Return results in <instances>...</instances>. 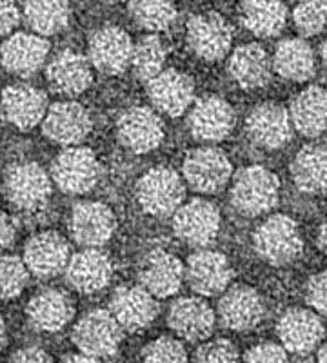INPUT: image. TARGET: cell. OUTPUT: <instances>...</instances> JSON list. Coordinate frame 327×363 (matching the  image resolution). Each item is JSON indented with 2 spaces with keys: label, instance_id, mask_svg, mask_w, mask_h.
Segmentation results:
<instances>
[{
  "label": "cell",
  "instance_id": "1",
  "mask_svg": "<svg viewBox=\"0 0 327 363\" xmlns=\"http://www.w3.org/2000/svg\"><path fill=\"white\" fill-rule=\"evenodd\" d=\"M280 180L264 165H249L236 173L231 186V203L240 215L258 216L275 209Z\"/></svg>",
  "mask_w": 327,
  "mask_h": 363
},
{
  "label": "cell",
  "instance_id": "2",
  "mask_svg": "<svg viewBox=\"0 0 327 363\" xmlns=\"http://www.w3.org/2000/svg\"><path fill=\"white\" fill-rule=\"evenodd\" d=\"M51 178L35 162H17L4 174V194L8 202L22 213H37L48 206Z\"/></svg>",
  "mask_w": 327,
  "mask_h": 363
},
{
  "label": "cell",
  "instance_id": "3",
  "mask_svg": "<svg viewBox=\"0 0 327 363\" xmlns=\"http://www.w3.org/2000/svg\"><path fill=\"white\" fill-rule=\"evenodd\" d=\"M253 244L262 260L273 265L291 264L304 247L299 223L287 215H273L260 223Z\"/></svg>",
  "mask_w": 327,
  "mask_h": 363
},
{
  "label": "cell",
  "instance_id": "4",
  "mask_svg": "<svg viewBox=\"0 0 327 363\" xmlns=\"http://www.w3.org/2000/svg\"><path fill=\"white\" fill-rule=\"evenodd\" d=\"M137 200L151 216L174 215L184 200L182 178L166 165L151 167L138 178Z\"/></svg>",
  "mask_w": 327,
  "mask_h": 363
},
{
  "label": "cell",
  "instance_id": "5",
  "mask_svg": "<svg viewBox=\"0 0 327 363\" xmlns=\"http://www.w3.org/2000/svg\"><path fill=\"white\" fill-rule=\"evenodd\" d=\"M71 338L79 347L80 354L102 359L109 358L118 351L122 329L109 311L93 309L77 322Z\"/></svg>",
  "mask_w": 327,
  "mask_h": 363
},
{
  "label": "cell",
  "instance_id": "6",
  "mask_svg": "<svg viewBox=\"0 0 327 363\" xmlns=\"http://www.w3.org/2000/svg\"><path fill=\"white\" fill-rule=\"evenodd\" d=\"M51 178L67 194L89 193L100 178V164L89 147H67L51 164Z\"/></svg>",
  "mask_w": 327,
  "mask_h": 363
},
{
  "label": "cell",
  "instance_id": "7",
  "mask_svg": "<svg viewBox=\"0 0 327 363\" xmlns=\"http://www.w3.org/2000/svg\"><path fill=\"white\" fill-rule=\"evenodd\" d=\"M182 173L191 189L213 194L228 186L233 173L231 160L218 147L193 149L184 158Z\"/></svg>",
  "mask_w": 327,
  "mask_h": 363
},
{
  "label": "cell",
  "instance_id": "8",
  "mask_svg": "<svg viewBox=\"0 0 327 363\" xmlns=\"http://www.w3.org/2000/svg\"><path fill=\"white\" fill-rule=\"evenodd\" d=\"M173 231L193 247L202 249L211 245L220 231L218 207L204 199L184 203L173 215Z\"/></svg>",
  "mask_w": 327,
  "mask_h": 363
},
{
  "label": "cell",
  "instance_id": "9",
  "mask_svg": "<svg viewBox=\"0 0 327 363\" xmlns=\"http://www.w3.org/2000/svg\"><path fill=\"white\" fill-rule=\"evenodd\" d=\"M48 109L46 93L28 84L8 86L0 96V115L21 131H29L44 122Z\"/></svg>",
  "mask_w": 327,
  "mask_h": 363
},
{
  "label": "cell",
  "instance_id": "10",
  "mask_svg": "<svg viewBox=\"0 0 327 363\" xmlns=\"http://www.w3.org/2000/svg\"><path fill=\"white\" fill-rule=\"evenodd\" d=\"M186 280L200 296H216L229 289L233 269L222 252L200 249L187 258Z\"/></svg>",
  "mask_w": 327,
  "mask_h": 363
},
{
  "label": "cell",
  "instance_id": "11",
  "mask_svg": "<svg viewBox=\"0 0 327 363\" xmlns=\"http://www.w3.org/2000/svg\"><path fill=\"white\" fill-rule=\"evenodd\" d=\"M233 29L218 13H204L187 22V44L204 60H220L229 53Z\"/></svg>",
  "mask_w": 327,
  "mask_h": 363
},
{
  "label": "cell",
  "instance_id": "12",
  "mask_svg": "<svg viewBox=\"0 0 327 363\" xmlns=\"http://www.w3.org/2000/svg\"><path fill=\"white\" fill-rule=\"evenodd\" d=\"M118 142L135 155L150 153L164 138L162 118L150 108H129L116 122Z\"/></svg>",
  "mask_w": 327,
  "mask_h": 363
},
{
  "label": "cell",
  "instance_id": "13",
  "mask_svg": "<svg viewBox=\"0 0 327 363\" xmlns=\"http://www.w3.org/2000/svg\"><path fill=\"white\" fill-rule=\"evenodd\" d=\"M113 211L102 202H79L70 215V233L79 245L99 249L115 233Z\"/></svg>",
  "mask_w": 327,
  "mask_h": 363
},
{
  "label": "cell",
  "instance_id": "14",
  "mask_svg": "<svg viewBox=\"0 0 327 363\" xmlns=\"http://www.w3.org/2000/svg\"><path fill=\"white\" fill-rule=\"evenodd\" d=\"M24 264L37 278H53L66 272L70 264V245L62 235L44 231L31 236L24 245Z\"/></svg>",
  "mask_w": 327,
  "mask_h": 363
},
{
  "label": "cell",
  "instance_id": "15",
  "mask_svg": "<svg viewBox=\"0 0 327 363\" xmlns=\"http://www.w3.org/2000/svg\"><path fill=\"white\" fill-rule=\"evenodd\" d=\"M109 313L122 330L137 333L145 329L158 314V303L142 285H122L113 293Z\"/></svg>",
  "mask_w": 327,
  "mask_h": 363
},
{
  "label": "cell",
  "instance_id": "16",
  "mask_svg": "<svg viewBox=\"0 0 327 363\" xmlns=\"http://www.w3.org/2000/svg\"><path fill=\"white\" fill-rule=\"evenodd\" d=\"M186 278V267L177 256L164 249H153L145 255L138 271L140 285L155 298H170L180 291Z\"/></svg>",
  "mask_w": 327,
  "mask_h": 363
},
{
  "label": "cell",
  "instance_id": "17",
  "mask_svg": "<svg viewBox=\"0 0 327 363\" xmlns=\"http://www.w3.org/2000/svg\"><path fill=\"white\" fill-rule=\"evenodd\" d=\"M92 116L79 102H57L50 106L46 118L42 122V131L50 140L60 145L75 147L92 133Z\"/></svg>",
  "mask_w": 327,
  "mask_h": 363
},
{
  "label": "cell",
  "instance_id": "18",
  "mask_svg": "<svg viewBox=\"0 0 327 363\" xmlns=\"http://www.w3.org/2000/svg\"><path fill=\"white\" fill-rule=\"evenodd\" d=\"M235 122L233 106L218 95L202 96L189 111V129L199 140H224L235 128Z\"/></svg>",
  "mask_w": 327,
  "mask_h": 363
},
{
  "label": "cell",
  "instance_id": "19",
  "mask_svg": "<svg viewBox=\"0 0 327 363\" xmlns=\"http://www.w3.org/2000/svg\"><path fill=\"white\" fill-rule=\"evenodd\" d=\"M245 131L253 144L264 149H280L291 140L293 122L286 109L273 102L253 108L245 120Z\"/></svg>",
  "mask_w": 327,
  "mask_h": 363
},
{
  "label": "cell",
  "instance_id": "20",
  "mask_svg": "<svg viewBox=\"0 0 327 363\" xmlns=\"http://www.w3.org/2000/svg\"><path fill=\"white\" fill-rule=\"evenodd\" d=\"M218 316L228 329L236 333L253 330L265 316L264 301L249 285H235L220 298Z\"/></svg>",
  "mask_w": 327,
  "mask_h": 363
},
{
  "label": "cell",
  "instance_id": "21",
  "mask_svg": "<svg viewBox=\"0 0 327 363\" xmlns=\"http://www.w3.org/2000/svg\"><path fill=\"white\" fill-rule=\"evenodd\" d=\"M133 45L124 29L104 26L89 40V62L106 74H121L131 66Z\"/></svg>",
  "mask_w": 327,
  "mask_h": 363
},
{
  "label": "cell",
  "instance_id": "22",
  "mask_svg": "<svg viewBox=\"0 0 327 363\" xmlns=\"http://www.w3.org/2000/svg\"><path fill=\"white\" fill-rule=\"evenodd\" d=\"M167 323L178 338L204 342L215 330V311L202 298H178L170 307Z\"/></svg>",
  "mask_w": 327,
  "mask_h": 363
},
{
  "label": "cell",
  "instance_id": "23",
  "mask_svg": "<svg viewBox=\"0 0 327 363\" xmlns=\"http://www.w3.org/2000/svg\"><path fill=\"white\" fill-rule=\"evenodd\" d=\"M50 53V42L33 33H15L0 45V62L6 71L17 77L37 73Z\"/></svg>",
  "mask_w": 327,
  "mask_h": 363
},
{
  "label": "cell",
  "instance_id": "24",
  "mask_svg": "<svg viewBox=\"0 0 327 363\" xmlns=\"http://www.w3.org/2000/svg\"><path fill=\"white\" fill-rule=\"evenodd\" d=\"M75 314V306L64 291L48 287L29 300L26 318L29 325L40 333H58L70 323Z\"/></svg>",
  "mask_w": 327,
  "mask_h": 363
},
{
  "label": "cell",
  "instance_id": "25",
  "mask_svg": "<svg viewBox=\"0 0 327 363\" xmlns=\"http://www.w3.org/2000/svg\"><path fill=\"white\" fill-rule=\"evenodd\" d=\"M46 77L51 89L60 95H80L92 86V62L75 50H62L48 64Z\"/></svg>",
  "mask_w": 327,
  "mask_h": 363
},
{
  "label": "cell",
  "instance_id": "26",
  "mask_svg": "<svg viewBox=\"0 0 327 363\" xmlns=\"http://www.w3.org/2000/svg\"><path fill=\"white\" fill-rule=\"evenodd\" d=\"M282 347L293 354L311 352L322 342L323 325L315 313L307 309H289L282 314L277 327Z\"/></svg>",
  "mask_w": 327,
  "mask_h": 363
},
{
  "label": "cell",
  "instance_id": "27",
  "mask_svg": "<svg viewBox=\"0 0 327 363\" xmlns=\"http://www.w3.org/2000/svg\"><path fill=\"white\" fill-rule=\"evenodd\" d=\"M148 95L160 113L180 116L193 102L195 86L187 74L177 69H164L148 84Z\"/></svg>",
  "mask_w": 327,
  "mask_h": 363
},
{
  "label": "cell",
  "instance_id": "28",
  "mask_svg": "<svg viewBox=\"0 0 327 363\" xmlns=\"http://www.w3.org/2000/svg\"><path fill=\"white\" fill-rule=\"evenodd\" d=\"M113 274L111 260L100 249H84L71 256L66 269L67 284L84 294H93L109 284Z\"/></svg>",
  "mask_w": 327,
  "mask_h": 363
},
{
  "label": "cell",
  "instance_id": "29",
  "mask_svg": "<svg viewBox=\"0 0 327 363\" xmlns=\"http://www.w3.org/2000/svg\"><path fill=\"white\" fill-rule=\"evenodd\" d=\"M228 71L242 89H260L270 84L273 60L262 45L245 44L231 53Z\"/></svg>",
  "mask_w": 327,
  "mask_h": 363
},
{
  "label": "cell",
  "instance_id": "30",
  "mask_svg": "<svg viewBox=\"0 0 327 363\" xmlns=\"http://www.w3.org/2000/svg\"><path fill=\"white\" fill-rule=\"evenodd\" d=\"M294 129L306 136H318L327 131V91L309 86L294 96L289 109Z\"/></svg>",
  "mask_w": 327,
  "mask_h": 363
},
{
  "label": "cell",
  "instance_id": "31",
  "mask_svg": "<svg viewBox=\"0 0 327 363\" xmlns=\"http://www.w3.org/2000/svg\"><path fill=\"white\" fill-rule=\"evenodd\" d=\"M294 186L302 193L320 194L327 191V149L306 145L296 153L291 165Z\"/></svg>",
  "mask_w": 327,
  "mask_h": 363
},
{
  "label": "cell",
  "instance_id": "32",
  "mask_svg": "<svg viewBox=\"0 0 327 363\" xmlns=\"http://www.w3.org/2000/svg\"><path fill=\"white\" fill-rule=\"evenodd\" d=\"M273 69L293 82H302L315 73V55L304 38H286L277 45Z\"/></svg>",
  "mask_w": 327,
  "mask_h": 363
},
{
  "label": "cell",
  "instance_id": "33",
  "mask_svg": "<svg viewBox=\"0 0 327 363\" xmlns=\"http://www.w3.org/2000/svg\"><path fill=\"white\" fill-rule=\"evenodd\" d=\"M240 21L257 37H277L286 28L287 9L282 2L248 0L240 4Z\"/></svg>",
  "mask_w": 327,
  "mask_h": 363
},
{
  "label": "cell",
  "instance_id": "34",
  "mask_svg": "<svg viewBox=\"0 0 327 363\" xmlns=\"http://www.w3.org/2000/svg\"><path fill=\"white\" fill-rule=\"evenodd\" d=\"M26 24L33 29L35 35H55L62 31L70 24V4L58 2V0H37V2H26L22 13Z\"/></svg>",
  "mask_w": 327,
  "mask_h": 363
},
{
  "label": "cell",
  "instance_id": "35",
  "mask_svg": "<svg viewBox=\"0 0 327 363\" xmlns=\"http://www.w3.org/2000/svg\"><path fill=\"white\" fill-rule=\"evenodd\" d=\"M166 48L157 35H148L133 45L131 69L138 80L150 84L164 71Z\"/></svg>",
  "mask_w": 327,
  "mask_h": 363
},
{
  "label": "cell",
  "instance_id": "36",
  "mask_svg": "<svg viewBox=\"0 0 327 363\" xmlns=\"http://www.w3.org/2000/svg\"><path fill=\"white\" fill-rule=\"evenodd\" d=\"M129 15L140 28L148 31H164L177 21V8L171 2L164 0H138L129 2Z\"/></svg>",
  "mask_w": 327,
  "mask_h": 363
},
{
  "label": "cell",
  "instance_id": "37",
  "mask_svg": "<svg viewBox=\"0 0 327 363\" xmlns=\"http://www.w3.org/2000/svg\"><path fill=\"white\" fill-rule=\"evenodd\" d=\"M29 281L24 260L13 255H0V300L17 298Z\"/></svg>",
  "mask_w": 327,
  "mask_h": 363
},
{
  "label": "cell",
  "instance_id": "38",
  "mask_svg": "<svg viewBox=\"0 0 327 363\" xmlns=\"http://www.w3.org/2000/svg\"><path fill=\"white\" fill-rule=\"evenodd\" d=\"M294 28L302 37H316L327 31V2H302L293 11Z\"/></svg>",
  "mask_w": 327,
  "mask_h": 363
},
{
  "label": "cell",
  "instance_id": "39",
  "mask_svg": "<svg viewBox=\"0 0 327 363\" xmlns=\"http://www.w3.org/2000/svg\"><path fill=\"white\" fill-rule=\"evenodd\" d=\"M142 363H187L186 349L178 340L162 336L144 347Z\"/></svg>",
  "mask_w": 327,
  "mask_h": 363
},
{
  "label": "cell",
  "instance_id": "40",
  "mask_svg": "<svg viewBox=\"0 0 327 363\" xmlns=\"http://www.w3.org/2000/svg\"><path fill=\"white\" fill-rule=\"evenodd\" d=\"M193 363H238V351L229 340H211L196 349Z\"/></svg>",
  "mask_w": 327,
  "mask_h": 363
},
{
  "label": "cell",
  "instance_id": "41",
  "mask_svg": "<svg viewBox=\"0 0 327 363\" xmlns=\"http://www.w3.org/2000/svg\"><path fill=\"white\" fill-rule=\"evenodd\" d=\"M245 363H289L287 351L277 343H258L245 354Z\"/></svg>",
  "mask_w": 327,
  "mask_h": 363
},
{
  "label": "cell",
  "instance_id": "42",
  "mask_svg": "<svg viewBox=\"0 0 327 363\" xmlns=\"http://www.w3.org/2000/svg\"><path fill=\"white\" fill-rule=\"evenodd\" d=\"M306 300L316 313L327 316V271L318 272L307 281Z\"/></svg>",
  "mask_w": 327,
  "mask_h": 363
},
{
  "label": "cell",
  "instance_id": "43",
  "mask_svg": "<svg viewBox=\"0 0 327 363\" xmlns=\"http://www.w3.org/2000/svg\"><path fill=\"white\" fill-rule=\"evenodd\" d=\"M9 363H53L51 356L44 349L35 345L22 347L11 356Z\"/></svg>",
  "mask_w": 327,
  "mask_h": 363
},
{
  "label": "cell",
  "instance_id": "44",
  "mask_svg": "<svg viewBox=\"0 0 327 363\" xmlns=\"http://www.w3.org/2000/svg\"><path fill=\"white\" fill-rule=\"evenodd\" d=\"M21 21V13L17 6L11 2H0V37L11 33V29L17 28Z\"/></svg>",
  "mask_w": 327,
  "mask_h": 363
},
{
  "label": "cell",
  "instance_id": "45",
  "mask_svg": "<svg viewBox=\"0 0 327 363\" xmlns=\"http://www.w3.org/2000/svg\"><path fill=\"white\" fill-rule=\"evenodd\" d=\"M15 236H17L15 220L6 211L0 209V252L6 251L15 242Z\"/></svg>",
  "mask_w": 327,
  "mask_h": 363
},
{
  "label": "cell",
  "instance_id": "46",
  "mask_svg": "<svg viewBox=\"0 0 327 363\" xmlns=\"http://www.w3.org/2000/svg\"><path fill=\"white\" fill-rule=\"evenodd\" d=\"M62 363H102V362L86 354H67L66 358L62 359Z\"/></svg>",
  "mask_w": 327,
  "mask_h": 363
},
{
  "label": "cell",
  "instance_id": "47",
  "mask_svg": "<svg viewBox=\"0 0 327 363\" xmlns=\"http://www.w3.org/2000/svg\"><path fill=\"white\" fill-rule=\"evenodd\" d=\"M316 244H318L320 251L323 255H327V222H323L318 229V235H316Z\"/></svg>",
  "mask_w": 327,
  "mask_h": 363
},
{
  "label": "cell",
  "instance_id": "48",
  "mask_svg": "<svg viewBox=\"0 0 327 363\" xmlns=\"http://www.w3.org/2000/svg\"><path fill=\"white\" fill-rule=\"evenodd\" d=\"M6 343H8V329H6L4 320L0 318V351L4 349Z\"/></svg>",
  "mask_w": 327,
  "mask_h": 363
},
{
  "label": "cell",
  "instance_id": "49",
  "mask_svg": "<svg viewBox=\"0 0 327 363\" xmlns=\"http://www.w3.org/2000/svg\"><path fill=\"white\" fill-rule=\"evenodd\" d=\"M316 363H327V342L320 347L318 354H316Z\"/></svg>",
  "mask_w": 327,
  "mask_h": 363
},
{
  "label": "cell",
  "instance_id": "50",
  "mask_svg": "<svg viewBox=\"0 0 327 363\" xmlns=\"http://www.w3.org/2000/svg\"><path fill=\"white\" fill-rule=\"evenodd\" d=\"M322 60L327 67V38H326V42L322 44Z\"/></svg>",
  "mask_w": 327,
  "mask_h": 363
}]
</instances>
